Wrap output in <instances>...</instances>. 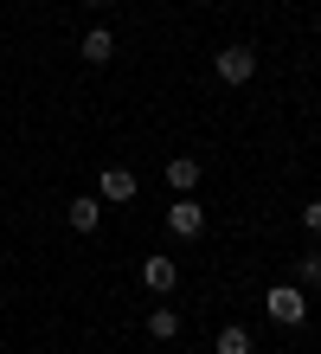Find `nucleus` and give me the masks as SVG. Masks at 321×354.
Returning a JSON list of instances; mask_svg holds the SVG:
<instances>
[{
    "instance_id": "6",
    "label": "nucleus",
    "mask_w": 321,
    "mask_h": 354,
    "mask_svg": "<svg viewBox=\"0 0 321 354\" xmlns=\"http://www.w3.org/2000/svg\"><path fill=\"white\" fill-rule=\"evenodd\" d=\"M97 200H135V174H128V168H103V180H97Z\"/></svg>"
},
{
    "instance_id": "13",
    "label": "nucleus",
    "mask_w": 321,
    "mask_h": 354,
    "mask_svg": "<svg viewBox=\"0 0 321 354\" xmlns=\"http://www.w3.org/2000/svg\"><path fill=\"white\" fill-rule=\"evenodd\" d=\"M84 7H97V13H103V7H110V0H84Z\"/></svg>"
},
{
    "instance_id": "4",
    "label": "nucleus",
    "mask_w": 321,
    "mask_h": 354,
    "mask_svg": "<svg viewBox=\"0 0 321 354\" xmlns=\"http://www.w3.org/2000/svg\"><path fill=\"white\" fill-rule=\"evenodd\" d=\"M64 219H71V232H97V225H103V200L97 194H77L71 206H64Z\"/></svg>"
},
{
    "instance_id": "5",
    "label": "nucleus",
    "mask_w": 321,
    "mask_h": 354,
    "mask_svg": "<svg viewBox=\"0 0 321 354\" xmlns=\"http://www.w3.org/2000/svg\"><path fill=\"white\" fill-rule=\"evenodd\" d=\"M142 283L155 290V297H167V290L180 283V264L174 258H142Z\"/></svg>"
},
{
    "instance_id": "1",
    "label": "nucleus",
    "mask_w": 321,
    "mask_h": 354,
    "mask_svg": "<svg viewBox=\"0 0 321 354\" xmlns=\"http://www.w3.org/2000/svg\"><path fill=\"white\" fill-rule=\"evenodd\" d=\"M264 309H270V322H283V328L309 322V297H302V283H276L270 297H264Z\"/></svg>"
},
{
    "instance_id": "9",
    "label": "nucleus",
    "mask_w": 321,
    "mask_h": 354,
    "mask_svg": "<svg viewBox=\"0 0 321 354\" xmlns=\"http://www.w3.org/2000/svg\"><path fill=\"white\" fill-rule=\"evenodd\" d=\"M148 335H155V342H174L180 335V309H148Z\"/></svg>"
},
{
    "instance_id": "8",
    "label": "nucleus",
    "mask_w": 321,
    "mask_h": 354,
    "mask_svg": "<svg viewBox=\"0 0 321 354\" xmlns=\"http://www.w3.org/2000/svg\"><path fill=\"white\" fill-rule=\"evenodd\" d=\"M167 187L193 194V187H200V161H193V155H174V161H167Z\"/></svg>"
},
{
    "instance_id": "2",
    "label": "nucleus",
    "mask_w": 321,
    "mask_h": 354,
    "mask_svg": "<svg viewBox=\"0 0 321 354\" xmlns=\"http://www.w3.org/2000/svg\"><path fill=\"white\" fill-rule=\"evenodd\" d=\"M167 232H174V239H200L206 232V206L193 200V194H180L174 206H167Z\"/></svg>"
},
{
    "instance_id": "10",
    "label": "nucleus",
    "mask_w": 321,
    "mask_h": 354,
    "mask_svg": "<svg viewBox=\"0 0 321 354\" xmlns=\"http://www.w3.org/2000/svg\"><path fill=\"white\" fill-rule=\"evenodd\" d=\"M212 354H251V335H244L238 322H231V328H219V342H212Z\"/></svg>"
},
{
    "instance_id": "11",
    "label": "nucleus",
    "mask_w": 321,
    "mask_h": 354,
    "mask_svg": "<svg viewBox=\"0 0 321 354\" xmlns=\"http://www.w3.org/2000/svg\"><path fill=\"white\" fill-rule=\"evenodd\" d=\"M295 283H302V290L321 283V258H315V252H309V258H295Z\"/></svg>"
},
{
    "instance_id": "3",
    "label": "nucleus",
    "mask_w": 321,
    "mask_h": 354,
    "mask_svg": "<svg viewBox=\"0 0 321 354\" xmlns=\"http://www.w3.org/2000/svg\"><path fill=\"white\" fill-rule=\"evenodd\" d=\"M212 71H219L225 84H251V77H257V52L251 46H225L219 58H212Z\"/></svg>"
},
{
    "instance_id": "7",
    "label": "nucleus",
    "mask_w": 321,
    "mask_h": 354,
    "mask_svg": "<svg viewBox=\"0 0 321 354\" xmlns=\"http://www.w3.org/2000/svg\"><path fill=\"white\" fill-rule=\"evenodd\" d=\"M84 65H110V58H116V39H110V26H97V32H84Z\"/></svg>"
},
{
    "instance_id": "12",
    "label": "nucleus",
    "mask_w": 321,
    "mask_h": 354,
    "mask_svg": "<svg viewBox=\"0 0 321 354\" xmlns=\"http://www.w3.org/2000/svg\"><path fill=\"white\" fill-rule=\"evenodd\" d=\"M302 225H309V232H321V200H309V206H302Z\"/></svg>"
}]
</instances>
